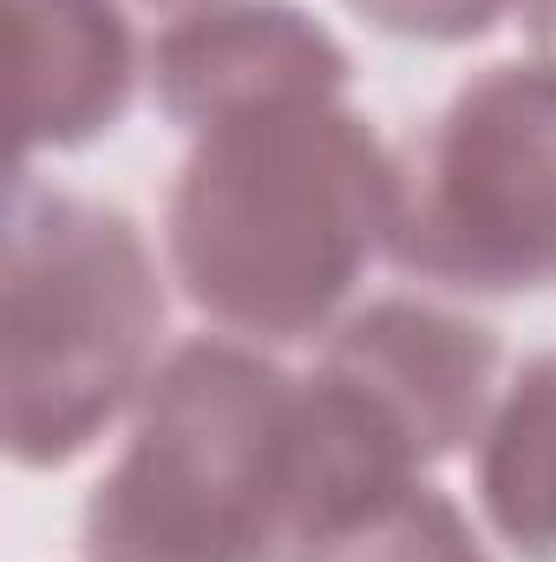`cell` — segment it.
<instances>
[{"mask_svg":"<svg viewBox=\"0 0 556 562\" xmlns=\"http://www.w3.org/2000/svg\"><path fill=\"white\" fill-rule=\"evenodd\" d=\"M400 164L367 119L281 105L203 132L164 203L170 276L190 307L243 340H308L367 262L393 249Z\"/></svg>","mask_w":556,"mask_h":562,"instance_id":"6da1fadb","label":"cell"},{"mask_svg":"<svg viewBox=\"0 0 556 562\" xmlns=\"http://www.w3.org/2000/svg\"><path fill=\"white\" fill-rule=\"evenodd\" d=\"M86 562H281L301 543V380L184 340L86 497Z\"/></svg>","mask_w":556,"mask_h":562,"instance_id":"7a4b0ae2","label":"cell"},{"mask_svg":"<svg viewBox=\"0 0 556 562\" xmlns=\"http://www.w3.org/2000/svg\"><path fill=\"white\" fill-rule=\"evenodd\" d=\"M0 438L20 471H59L144 400L164 288L138 223L99 196L53 190L26 164L7 210Z\"/></svg>","mask_w":556,"mask_h":562,"instance_id":"3957f363","label":"cell"},{"mask_svg":"<svg viewBox=\"0 0 556 562\" xmlns=\"http://www.w3.org/2000/svg\"><path fill=\"white\" fill-rule=\"evenodd\" d=\"M498 380V334L413 294L347 314L301 380V537L334 510L419 484L478 438Z\"/></svg>","mask_w":556,"mask_h":562,"instance_id":"277c9868","label":"cell"},{"mask_svg":"<svg viewBox=\"0 0 556 562\" xmlns=\"http://www.w3.org/2000/svg\"><path fill=\"white\" fill-rule=\"evenodd\" d=\"M387 256L458 294H531L556 276L551 66H485L407 144Z\"/></svg>","mask_w":556,"mask_h":562,"instance_id":"5b68a950","label":"cell"},{"mask_svg":"<svg viewBox=\"0 0 556 562\" xmlns=\"http://www.w3.org/2000/svg\"><path fill=\"white\" fill-rule=\"evenodd\" d=\"M347 53L288 0H203L151 40L157 112L184 132H216L281 105L341 99Z\"/></svg>","mask_w":556,"mask_h":562,"instance_id":"8992f818","label":"cell"},{"mask_svg":"<svg viewBox=\"0 0 556 562\" xmlns=\"http://www.w3.org/2000/svg\"><path fill=\"white\" fill-rule=\"evenodd\" d=\"M138 86L119 0H7V125L20 164L112 132Z\"/></svg>","mask_w":556,"mask_h":562,"instance_id":"52a82bcc","label":"cell"},{"mask_svg":"<svg viewBox=\"0 0 556 562\" xmlns=\"http://www.w3.org/2000/svg\"><path fill=\"white\" fill-rule=\"evenodd\" d=\"M478 504L524 562H556V347L531 353L478 431Z\"/></svg>","mask_w":556,"mask_h":562,"instance_id":"ba28073f","label":"cell"},{"mask_svg":"<svg viewBox=\"0 0 556 562\" xmlns=\"http://www.w3.org/2000/svg\"><path fill=\"white\" fill-rule=\"evenodd\" d=\"M294 562H491L478 550L471 524L458 517L452 497H438L432 484H400L387 497H367L354 510H334L327 524H314Z\"/></svg>","mask_w":556,"mask_h":562,"instance_id":"9c48e42d","label":"cell"},{"mask_svg":"<svg viewBox=\"0 0 556 562\" xmlns=\"http://www.w3.org/2000/svg\"><path fill=\"white\" fill-rule=\"evenodd\" d=\"M367 26L380 33H400V40H432V46H458V40H478L491 33L511 7L524 0H347Z\"/></svg>","mask_w":556,"mask_h":562,"instance_id":"30bf717a","label":"cell"},{"mask_svg":"<svg viewBox=\"0 0 556 562\" xmlns=\"http://www.w3.org/2000/svg\"><path fill=\"white\" fill-rule=\"evenodd\" d=\"M524 26H531L537 66H551L556 72V0H524Z\"/></svg>","mask_w":556,"mask_h":562,"instance_id":"8fae6325","label":"cell"},{"mask_svg":"<svg viewBox=\"0 0 556 562\" xmlns=\"http://www.w3.org/2000/svg\"><path fill=\"white\" fill-rule=\"evenodd\" d=\"M151 7H203V0H151Z\"/></svg>","mask_w":556,"mask_h":562,"instance_id":"7c38bea8","label":"cell"}]
</instances>
